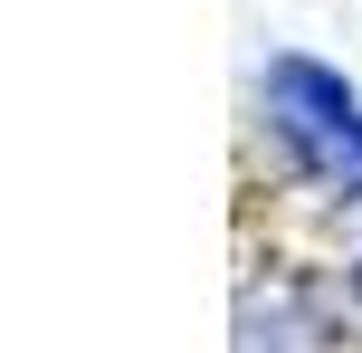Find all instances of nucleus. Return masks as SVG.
Masks as SVG:
<instances>
[{"label": "nucleus", "instance_id": "f257e3e1", "mask_svg": "<svg viewBox=\"0 0 362 353\" xmlns=\"http://www.w3.org/2000/svg\"><path fill=\"white\" fill-rule=\"evenodd\" d=\"M248 153L276 172V191L325 220L362 210V76L334 67L305 38H276L248 57Z\"/></svg>", "mask_w": 362, "mask_h": 353}, {"label": "nucleus", "instance_id": "f03ea898", "mask_svg": "<svg viewBox=\"0 0 362 353\" xmlns=\"http://www.w3.org/2000/svg\"><path fill=\"white\" fill-rule=\"evenodd\" d=\"M353 306L334 287V258H267L238 277L229 296V353H353Z\"/></svg>", "mask_w": 362, "mask_h": 353}, {"label": "nucleus", "instance_id": "7ed1b4c3", "mask_svg": "<svg viewBox=\"0 0 362 353\" xmlns=\"http://www.w3.org/2000/svg\"><path fill=\"white\" fill-rule=\"evenodd\" d=\"M344 239H334V287H344V306H353V325H362V210L353 220H334Z\"/></svg>", "mask_w": 362, "mask_h": 353}]
</instances>
